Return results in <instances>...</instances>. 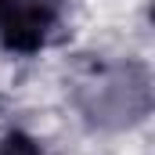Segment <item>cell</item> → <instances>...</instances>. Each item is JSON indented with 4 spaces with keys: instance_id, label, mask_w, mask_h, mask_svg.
I'll return each instance as SVG.
<instances>
[{
    "instance_id": "obj_1",
    "label": "cell",
    "mask_w": 155,
    "mask_h": 155,
    "mask_svg": "<svg viewBox=\"0 0 155 155\" xmlns=\"http://www.w3.org/2000/svg\"><path fill=\"white\" fill-rule=\"evenodd\" d=\"M54 29H58L54 0H7L0 18V43L15 54H36L51 43Z\"/></svg>"
},
{
    "instance_id": "obj_2",
    "label": "cell",
    "mask_w": 155,
    "mask_h": 155,
    "mask_svg": "<svg viewBox=\"0 0 155 155\" xmlns=\"http://www.w3.org/2000/svg\"><path fill=\"white\" fill-rule=\"evenodd\" d=\"M0 155H43V148H40L29 134L11 130V134H4V137H0Z\"/></svg>"
},
{
    "instance_id": "obj_3",
    "label": "cell",
    "mask_w": 155,
    "mask_h": 155,
    "mask_svg": "<svg viewBox=\"0 0 155 155\" xmlns=\"http://www.w3.org/2000/svg\"><path fill=\"white\" fill-rule=\"evenodd\" d=\"M4 7H7V0H0V18H4Z\"/></svg>"
}]
</instances>
